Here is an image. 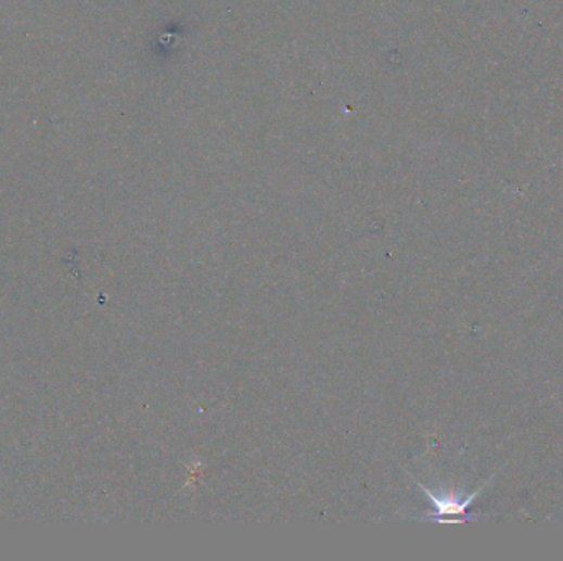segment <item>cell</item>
<instances>
[{"label":"cell","mask_w":563,"mask_h":561,"mask_svg":"<svg viewBox=\"0 0 563 561\" xmlns=\"http://www.w3.org/2000/svg\"><path fill=\"white\" fill-rule=\"evenodd\" d=\"M491 480L483 483V486L478 487L475 493L468 494V496L464 497L457 496V494L432 493L424 484L417 483L420 489L424 490L425 496L431 499V502L434 503L435 509V512H432V514L420 515L419 521H435L438 522V524H463V522L486 518L485 514H472V512H470V506L475 502L476 497L491 483Z\"/></svg>","instance_id":"obj_1"}]
</instances>
